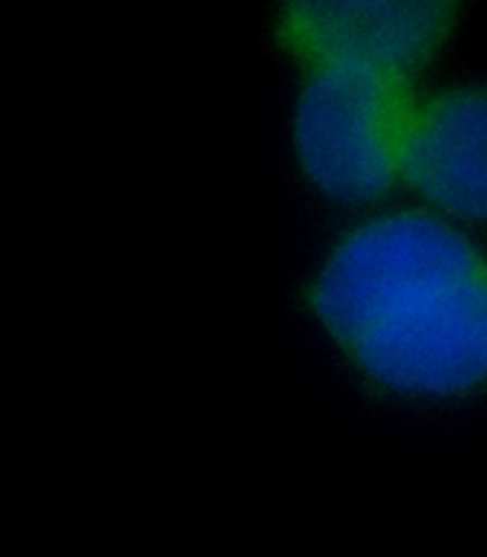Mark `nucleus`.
Instances as JSON below:
<instances>
[{"mask_svg":"<svg viewBox=\"0 0 487 557\" xmlns=\"http://www.w3.org/2000/svg\"><path fill=\"white\" fill-rule=\"evenodd\" d=\"M462 0H276L281 44L302 64L354 62L414 78L450 44Z\"/></svg>","mask_w":487,"mask_h":557,"instance_id":"3","label":"nucleus"},{"mask_svg":"<svg viewBox=\"0 0 487 557\" xmlns=\"http://www.w3.org/2000/svg\"><path fill=\"white\" fill-rule=\"evenodd\" d=\"M412 78L354 62L307 64L291 110L300 176L324 200L374 209L402 188Z\"/></svg>","mask_w":487,"mask_h":557,"instance_id":"2","label":"nucleus"},{"mask_svg":"<svg viewBox=\"0 0 487 557\" xmlns=\"http://www.w3.org/2000/svg\"><path fill=\"white\" fill-rule=\"evenodd\" d=\"M324 339L368 389L454 404L487 389V249L436 211L366 209L305 289Z\"/></svg>","mask_w":487,"mask_h":557,"instance_id":"1","label":"nucleus"},{"mask_svg":"<svg viewBox=\"0 0 487 557\" xmlns=\"http://www.w3.org/2000/svg\"><path fill=\"white\" fill-rule=\"evenodd\" d=\"M402 188L464 228H487V82L447 84L416 96Z\"/></svg>","mask_w":487,"mask_h":557,"instance_id":"4","label":"nucleus"}]
</instances>
